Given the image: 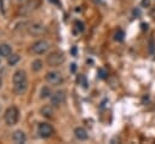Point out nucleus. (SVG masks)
<instances>
[{
    "label": "nucleus",
    "mask_w": 155,
    "mask_h": 144,
    "mask_svg": "<svg viewBox=\"0 0 155 144\" xmlns=\"http://www.w3.org/2000/svg\"><path fill=\"white\" fill-rule=\"evenodd\" d=\"M18 117H19V113H18V109L16 106H8L5 110L4 120H5V122H6L7 126L16 125L17 121H18Z\"/></svg>",
    "instance_id": "obj_1"
},
{
    "label": "nucleus",
    "mask_w": 155,
    "mask_h": 144,
    "mask_svg": "<svg viewBox=\"0 0 155 144\" xmlns=\"http://www.w3.org/2000/svg\"><path fill=\"white\" fill-rule=\"evenodd\" d=\"M65 61V57L62 52H58V51H54V52H51L47 58H46V62L50 67H58L61 65L63 62Z\"/></svg>",
    "instance_id": "obj_2"
},
{
    "label": "nucleus",
    "mask_w": 155,
    "mask_h": 144,
    "mask_svg": "<svg viewBox=\"0 0 155 144\" xmlns=\"http://www.w3.org/2000/svg\"><path fill=\"white\" fill-rule=\"evenodd\" d=\"M48 48H50V44L46 40H38L33 42V45L30 46V51L34 54H44L48 51Z\"/></svg>",
    "instance_id": "obj_3"
},
{
    "label": "nucleus",
    "mask_w": 155,
    "mask_h": 144,
    "mask_svg": "<svg viewBox=\"0 0 155 144\" xmlns=\"http://www.w3.org/2000/svg\"><path fill=\"white\" fill-rule=\"evenodd\" d=\"M45 80L48 85L52 86H58L63 82V76L59 71H48L45 76Z\"/></svg>",
    "instance_id": "obj_4"
},
{
    "label": "nucleus",
    "mask_w": 155,
    "mask_h": 144,
    "mask_svg": "<svg viewBox=\"0 0 155 144\" xmlns=\"http://www.w3.org/2000/svg\"><path fill=\"white\" fill-rule=\"evenodd\" d=\"M53 127L47 122H40L38 126V133L41 138H50L53 134Z\"/></svg>",
    "instance_id": "obj_5"
},
{
    "label": "nucleus",
    "mask_w": 155,
    "mask_h": 144,
    "mask_svg": "<svg viewBox=\"0 0 155 144\" xmlns=\"http://www.w3.org/2000/svg\"><path fill=\"white\" fill-rule=\"evenodd\" d=\"M50 102L52 106H59L65 102V92L64 91H56L51 94Z\"/></svg>",
    "instance_id": "obj_6"
},
{
    "label": "nucleus",
    "mask_w": 155,
    "mask_h": 144,
    "mask_svg": "<svg viewBox=\"0 0 155 144\" xmlns=\"http://www.w3.org/2000/svg\"><path fill=\"white\" fill-rule=\"evenodd\" d=\"M28 30L31 35H40V34L45 33V25L40 22H33L28 27Z\"/></svg>",
    "instance_id": "obj_7"
},
{
    "label": "nucleus",
    "mask_w": 155,
    "mask_h": 144,
    "mask_svg": "<svg viewBox=\"0 0 155 144\" xmlns=\"http://www.w3.org/2000/svg\"><path fill=\"white\" fill-rule=\"evenodd\" d=\"M12 81H13V85L28 82L25 71H24V70H17V71H15V74H13V76H12Z\"/></svg>",
    "instance_id": "obj_8"
},
{
    "label": "nucleus",
    "mask_w": 155,
    "mask_h": 144,
    "mask_svg": "<svg viewBox=\"0 0 155 144\" xmlns=\"http://www.w3.org/2000/svg\"><path fill=\"white\" fill-rule=\"evenodd\" d=\"M12 140L16 144H23L25 142V134H24V132L21 131V129L15 131L13 134H12Z\"/></svg>",
    "instance_id": "obj_9"
},
{
    "label": "nucleus",
    "mask_w": 155,
    "mask_h": 144,
    "mask_svg": "<svg viewBox=\"0 0 155 144\" xmlns=\"http://www.w3.org/2000/svg\"><path fill=\"white\" fill-rule=\"evenodd\" d=\"M74 134L79 140H86L88 138V133L84 127H76L74 129Z\"/></svg>",
    "instance_id": "obj_10"
},
{
    "label": "nucleus",
    "mask_w": 155,
    "mask_h": 144,
    "mask_svg": "<svg viewBox=\"0 0 155 144\" xmlns=\"http://www.w3.org/2000/svg\"><path fill=\"white\" fill-rule=\"evenodd\" d=\"M10 54H12L11 46L7 45V44H1L0 45V56L1 57H8Z\"/></svg>",
    "instance_id": "obj_11"
},
{
    "label": "nucleus",
    "mask_w": 155,
    "mask_h": 144,
    "mask_svg": "<svg viewBox=\"0 0 155 144\" xmlns=\"http://www.w3.org/2000/svg\"><path fill=\"white\" fill-rule=\"evenodd\" d=\"M40 114L45 117H52L53 116V108L52 105H45L40 109Z\"/></svg>",
    "instance_id": "obj_12"
},
{
    "label": "nucleus",
    "mask_w": 155,
    "mask_h": 144,
    "mask_svg": "<svg viewBox=\"0 0 155 144\" xmlns=\"http://www.w3.org/2000/svg\"><path fill=\"white\" fill-rule=\"evenodd\" d=\"M18 61H19V56L18 54H10L8 57H7V63H8V65H16L17 63H18Z\"/></svg>",
    "instance_id": "obj_13"
},
{
    "label": "nucleus",
    "mask_w": 155,
    "mask_h": 144,
    "mask_svg": "<svg viewBox=\"0 0 155 144\" xmlns=\"http://www.w3.org/2000/svg\"><path fill=\"white\" fill-rule=\"evenodd\" d=\"M31 69L34 71H40L42 69V62H41V59H35L31 63Z\"/></svg>",
    "instance_id": "obj_14"
},
{
    "label": "nucleus",
    "mask_w": 155,
    "mask_h": 144,
    "mask_svg": "<svg viewBox=\"0 0 155 144\" xmlns=\"http://www.w3.org/2000/svg\"><path fill=\"white\" fill-rule=\"evenodd\" d=\"M47 97H51V90L47 86H45L40 91V98H47Z\"/></svg>",
    "instance_id": "obj_15"
},
{
    "label": "nucleus",
    "mask_w": 155,
    "mask_h": 144,
    "mask_svg": "<svg viewBox=\"0 0 155 144\" xmlns=\"http://www.w3.org/2000/svg\"><path fill=\"white\" fill-rule=\"evenodd\" d=\"M74 25H75L76 33H82V31H84V29H85V27H84V23H82V22H80V21H76Z\"/></svg>",
    "instance_id": "obj_16"
},
{
    "label": "nucleus",
    "mask_w": 155,
    "mask_h": 144,
    "mask_svg": "<svg viewBox=\"0 0 155 144\" xmlns=\"http://www.w3.org/2000/svg\"><path fill=\"white\" fill-rule=\"evenodd\" d=\"M124 38H125V33H124L122 30H117V31L115 33V40H116V41H122Z\"/></svg>",
    "instance_id": "obj_17"
},
{
    "label": "nucleus",
    "mask_w": 155,
    "mask_h": 144,
    "mask_svg": "<svg viewBox=\"0 0 155 144\" xmlns=\"http://www.w3.org/2000/svg\"><path fill=\"white\" fill-rule=\"evenodd\" d=\"M98 75H99L101 79H105L108 74H107V71H105L104 69H99V70H98Z\"/></svg>",
    "instance_id": "obj_18"
},
{
    "label": "nucleus",
    "mask_w": 155,
    "mask_h": 144,
    "mask_svg": "<svg viewBox=\"0 0 155 144\" xmlns=\"http://www.w3.org/2000/svg\"><path fill=\"white\" fill-rule=\"evenodd\" d=\"M140 4L143 7H148V6H150V0H142Z\"/></svg>",
    "instance_id": "obj_19"
},
{
    "label": "nucleus",
    "mask_w": 155,
    "mask_h": 144,
    "mask_svg": "<svg viewBox=\"0 0 155 144\" xmlns=\"http://www.w3.org/2000/svg\"><path fill=\"white\" fill-rule=\"evenodd\" d=\"M142 27H143V29H148V24H144V23H143Z\"/></svg>",
    "instance_id": "obj_20"
},
{
    "label": "nucleus",
    "mask_w": 155,
    "mask_h": 144,
    "mask_svg": "<svg viewBox=\"0 0 155 144\" xmlns=\"http://www.w3.org/2000/svg\"><path fill=\"white\" fill-rule=\"evenodd\" d=\"M71 52H73V54H75V53H76V47H74V48L71 50Z\"/></svg>",
    "instance_id": "obj_21"
},
{
    "label": "nucleus",
    "mask_w": 155,
    "mask_h": 144,
    "mask_svg": "<svg viewBox=\"0 0 155 144\" xmlns=\"http://www.w3.org/2000/svg\"><path fill=\"white\" fill-rule=\"evenodd\" d=\"M52 2H54V4H57V5H59V1L58 0H51Z\"/></svg>",
    "instance_id": "obj_22"
},
{
    "label": "nucleus",
    "mask_w": 155,
    "mask_h": 144,
    "mask_svg": "<svg viewBox=\"0 0 155 144\" xmlns=\"http://www.w3.org/2000/svg\"><path fill=\"white\" fill-rule=\"evenodd\" d=\"M71 70H73V71H74V70H75V64H74V63H73V64H71Z\"/></svg>",
    "instance_id": "obj_23"
},
{
    "label": "nucleus",
    "mask_w": 155,
    "mask_h": 144,
    "mask_svg": "<svg viewBox=\"0 0 155 144\" xmlns=\"http://www.w3.org/2000/svg\"><path fill=\"white\" fill-rule=\"evenodd\" d=\"M1 86H2V79H1V76H0V88H1Z\"/></svg>",
    "instance_id": "obj_24"
}]
</instances>
